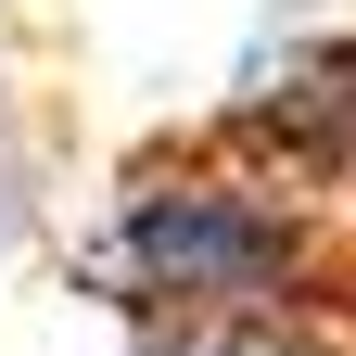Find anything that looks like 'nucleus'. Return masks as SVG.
<instances>
[{
  "label": "nucleus",
  "mask_w": 356,
  "mask_h": 356,
  "mask_svg": "<svg viewBox=\"0 0 356 356\" xmlns=\"http://www.w3.org/2000/svg\"><path fill=\"white\" fill-rule=\"evenodd\" d=\"M0 13H13V0H0Z\"/></svg>",
  "instance_id": "nucleus-4"
},
{
  "label": "nucleus",
  "mask_w": 356,
  "mask_h": 356,
  "mask_svg": "<svg viewBox=\"0 0 356 356\" xmlns=\"http://www.w3.org/2000/svg\"><path fill=\"white\" fill-rule=\"evenodd\" d=\"M13 229H26V153L0 140V254H13Z\"/></svg>",
  "instance_id": "nucleus-3"
},
{
  "label": "nucleus",
  "mask_w": 356,
  "mask_h": 356,
  "mask_svg": "<svg viewBox=\"0 0 356 356\" xmlns=\"http://www.w3.org/2000/svg\"><path fill=\"white\" fill-rule=\"evenodd\" d=\"M102 293L127 318H242V305H331L318 191L280 165H140L102 229Z\"/></svg>",
  "instance_id": "nucleus-1"
},
{
  "label": "nucleus",
  "mask_w": 356,
  "mask_h": 356,
  "mask_svg": "<svg viewBox=\"0 0 356 356\" xmlns=\"http://www.w3.org/2000/svg\"><path fill=\"white\" fill-rule=\"evenodd\" d=\"M140 356H356L318 305H242V318H140Z\"/></svg>",
  "instance_id": "nucleus-2"
}]
</instances>
